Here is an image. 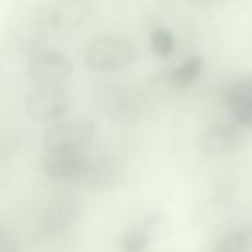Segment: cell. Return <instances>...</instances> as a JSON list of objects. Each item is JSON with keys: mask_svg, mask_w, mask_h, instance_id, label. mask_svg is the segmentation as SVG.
<instances>
[{"mask_svg": "<svg viewBox=\"0 0 252 252\" xmlns=\"http://www.w3.org/2000/svg\"><path fill=\"white\" fill-rule=\"evenodd\" d=\"M137 58V48L129 39L102 37L90 44L85 54L89 69L97 73H116L128 68Z\"/></svg>", "mask_w": 252, "mask_h": 252, "instance_id": "obj_1", "label": "cell"}, {"mask_svg": "<svg viewBox=\"0 0 252 252\" xmlns=\"http://www.w3.org/2000/svg\"><path fill=\"white\" fill-rule=\"evenodd\" d=\"M95 130V123L86 118L58 123L44 133V149L47 153L79 152L90 143Z\"/></svg>", "mask_w": 252, "mask_h": 252, "instance_id": "obj_2", "label": "cell"}, {"mask_svg": "<svg viewBox=\"0 0 252 252\" xmlns=\"http://www.w3.org/2000/svg\"><path fill=\"white\" fill-rule=\"evenodd\" d=\"M73 71L70 61L58 51H42L27 63V74L39 85H62Z\"/></svg>", "mask_w": 252, "mask_h": 252, "instance_id": "obj_3", "label": "cell"}, {"mask_svg": "<svg viewBox=\"0 0 252 252\" xmlns=\"http://www.w3.org/2000/svg\"><path fill=\"white\" fill-rule=\"evenodd\" d=\"M90 161L79 152L48 153L42 161V172L53 181L70 182L86 177Z\"/></svg>", "mask_w": 252, "mask_h": 252, "instance_id": "obj_4", "label": "cell"}, {"mask_svg": "<svg viewBox=\"0 0 252 252\" xmlns=\"http://www.w3.org/2000/svg\"><path fill=\"white\" fill-rule=\"evenodd\" d=\"M68 97L61 85H39L31 91L25 101V110L34 120H49L62 115Z\"/></svg>", "mask_w": 252, "mask_h": 252, "instance_id": "obj_5", "label": "cell"}, {"mask_svg": "<svg viewBox=\"0 0 252 252\" xmlns=\"http://www.w3.org/2000/svg\"><path fill=\"white\" fill-rule=\"evenodd\" d=\"M240 133L233 126L218 123L204 130L199 139L201 152L209 155L228 154L238 147Z\"/></svg>", "mask_w": 252, "mask_h": 252, "instance_id": "obj_6", "label": "cell"}, {"mask_svg": "<svg viewBox=\"0 0 252 252\" xmlns=\"http://www.w3.org/2000/svg\"><path fill=\"white\" fill-rule=\"evenodd\" d=\"M79 203L70 198L58 199L49 208L44 220V228L47 231L63 230L71 225L78 219Z\"/></svg>", "mask_w": 252, "mask_h": 252, "instance_id": "obj_7", "label": "cell"}, {"mask_svg": "<svg viewBox=\"0 0 252 252\" xmlns=\"http://www.w3.org/2000/svg\"><path fill=\"white\" fill-rule=\"evenodd\" d=\"M122 176V170L117 161L112 159L98 160L89 165L86 179L97 189H110L111 186H117L120 177Z\"/></svg>", "mask_w": 252, "mask_h": 252, "instance_id": "obj_8", "label": "cell"}, {"mask_svg": "<svg viewBox=\"0 0 252 252\" xmlns=\"http://www.w3.org/2000/svg\"><path fill=\"white\" fill-rule=\"evenodd\" d=\"M214 252H252V224L224 233L217 240Z\"/></svg>", "mask_w": 252, "mask_h": 252, "instance_id": "obj_9", "label": "cell"}, {"mask_svg": "<svg viewBox=\"0 0 252 252\" xmlns=\"http://www.w3.org/2000/svg\"><path fill=\"white\" fill-rule=\"evenodd\" d=\"M203 58L198 54L189 56L171 73V81L176 86H189L193 84L203 70Z\"/></svg>", "mask_w": 252, "mask_h": 252, "instance_id": "obj_10", "label": "cell"}, {"mask_svg": "<svg viewBox=\"0 0 252 252\" xmlns=\"http://www.w3.org/2000/svg\"><path fill=\"white\" fill-rule=\"evenodd\" d=\"M252 97V76L246 75L234 80L221 93V101L229 108Z\"/></svg>", "mask_w": 252, "mask_h": 252, "instance_id": "obj_11", "label": "cell"}, {"mask_svg": "<svg viewBox=\"0 0 252 252\" xmlns=\"http://www.w3.org/2000/svg\"><path fill=\"white\" fill-rule=\"evenodd\" d=\"M150 46L157 54L162 57L170 56L175 49V37L169 30L155 29L149 36Z\"/></svg>", "mask_w": 252, "mask_h": 252, "instance_id": "obj_12", "label": "cell"}, {"mask_svg": "<svg viewBox=\"0 0 252 252\" xmlns=\"http://www.w3.org/2000/svg\"><path fill=\"white\" fill-rule=\"evenodd\" d=\"M149 244V238L144 231L133 229L125 234L122 239V248L126 252H143Z\"/></svg>", "mask_w": 252, "mask_h": 252, "instance_id": "obj_13", "label": "cell"}, {"mask_svg": "<svg viewBox=\"0 0 252 252\" xmlns=\"http://www.w3.org/2000/svg\"><path fill=\"white\" fill-rule=\"evenodd\" d=\"M234 121L246 128H252V97L230 108Z\"/></svg>", "mask_w": 252, "mask_h": 252, "instance_id": "obj_14", "label": "cell"}, {"mask_svg": "<svg viewBox=\"0 0 252 252\" xmlns=\"http://www.w3.org/2000/svg\"><path fill=\"white\" fill-rule=\"evenodd\" d=\"M189 1L196 6L202 7V9H211L214 5L218 4L219 0H189Z\"/></svg>", "mask_w": 252, "mask_h": 252, "instance_id": "obj_15", "label": "cell"}, {"mask_svg": "<svg viewBox=\"0 0 252 252\" xmlns=\"http://www.w3.org/2000/svg\"><path fill=\"white\" fill-rule=\"evenodd\" d=\"M0 252H17L15 250L14 248H11V246H5V245H1V250Z\"/></svg>", "mask_w": 252, "mask_h": 252, "instance_id": "obj_16", "label": "cell"}]
</instances>
